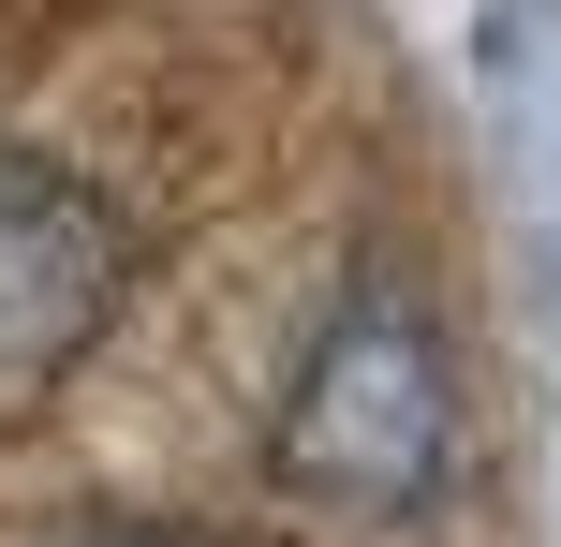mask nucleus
Returning <instances> with one entry per match:
<instances>
[{"label":"nucleus","instance_id":"1","mask_svg":"<svg viewBox=\"0 0 561 547\" xmlns=\"http://www.w3.org/2000/svg\"><path fill=\"white\" fill-rule=\"evenodd\" d=\"M458 341L414 282H340V311L310 326L296 385H280V489L340 503V518H428L458 489Z\"/></svg>","mask_w":561,"mask_h":547},{"label":"nucleus","instance_id":"2","mask_svg":"<svg viewBox=\"0 0 561 547\" xmlns=\"http://www.w3.org/2000/svg\"><path fill=\"white\" fill-rule=\"evenodd\" d=\"M118 282H134V252H118L104 193H75L59 163H15L0 148V414H30L104 341Z\"/></svg>","mask_w":561,"mask_h":547}]
</instances>
